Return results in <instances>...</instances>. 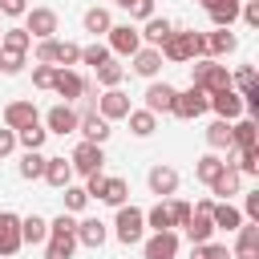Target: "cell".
<instances>
[{
	"mask_svg": "<svg viewBox=\"0 0 259 259\" xmlns=\"http://www.w3.org/2000/svg\"><path fill=\"white\" fill-rule=\"evenodd\" d=\"M162 61H174V65H186V61H198L206 57V32H194V28H174L170 40L158 49Z\"/></svg>",
	"mask_w": 259,
	"mask_h": 259,
	"instance_id": "6da1fadb",
	"label": "cell"
},
{
	"mask_svg": "<svg viewBox=\"0 0 259 259\" xmlns=\"http://www.w3.org/2000/svg\"><path fill=\"white\" fill-rule=\"evenodd\" d=\"M113 239H117L121 247L142 243V239H146V210H142V206H134V202L117 206V219H113Z\"/></svg>",
	"mask_w": 259,
	"mask_h": 259,
	"instance_id": "7a4b0ae2",
	"label": "cell"
},
{
	"mask_svg": "<svg viewBox=\"0 0 259 259\" xmlns=\"http://www.w3.org/2000/svg\"><path fill=\"white\" fill-rule=\"evenodd\" d=\"M85 194L117 210V206H125V198H130V182H125V178H105V174H93V178H85Z\"/></svg>",
	"mask_w": 259,
	"mask_h": 259,
	"instance_id": "3957f363",
	"label": "cell"
},
{
	"mask_svg": "<svg viewBox=\"0 0 259 259\" xmlns=\"http://www.w3.org/2000/svg\"><path fill=\"white\" fill-rule=\"evenodd\" d=\"M190 85H198L206 93H219V89H231V73H227V65H219L210 57H198L190 65Z\"/></svg>",
	"mask_w": 259,
	"mask_h": 259,
	"instance_id": "277c9868",
	"label": "cell"
},
{
	"mask_svg": "<svg viewBox=\"0 0 259 259\" xmlns=\"http://www.w3.org/2000/svg\"><path fill=\"white\" fill-rule=\"evenodd\" d=\"M69 166H73V174H81V178H93V174H101V166H105V146L77 142V150L69 154Z\"/></svg>",
	"mask_w": 259,
	"mask_h": 259,
	"instance_id": "5b68a950",
	"label": "cell"
},
{
	"mask_svg": "<svg viewBox=\"0 0 259 259\" xmlns=\"http://www.w3.org/2000/svg\"><path fill=\"white\" fill-rule=\"evenodd\" d=\"M206 109H210V93L198 89V85H190V89H182V93L174 97V117H182V121H194V117H202Z\"/></svg>",
	"mask_w": 259,
	"mask_h": 259,
	"instance_id": "8992f818",
	"label": "cell"
},
{
	"mask_svg": "<svg viewBox=\"0 0 259 259\" xmlns=\"http://www.w3.org/2000/svg\"><path fill=\"white\" fill-rule=\"evenodd\" d=\"M57 12L53 8H28L24 12V32L32 36V40H53V32H57Z\"/></svg>",
	"mask_w": 259,
	"mask_h": 259,
	"instance_id": "52a82bcc",
	"label": "cell"
},
{
	"mask_svg": "<svg viewBox=\"0 0 259 259\" xmlns=\"http://www.w3.org/2000/svg\"><path fill=\"white\" fill-rule=\"evenodd\" d=\"M142 97H146L142 109H150V113L158 117V113H174V97H178V89H174L170 81H150Z\"/></svg>",
	"mask_w": 259,
	"mask_h": 259,
	"instance_id": "ba28073f",
	"label": "cell"
},
{
	"mask_svg": "<svg viewBox=\"0 0 259 259\" xmlns=\"http://www.w3.org/2000/svg\"><path fill=\"white\" fill-rule=\"evenodd\" d=\"M105 36H109V53H113V57H134V53L142 49V32H138L134 24H113Z\"/></svg>",
	"mask_w": 259,
	"mask_h": 259,
	"instance_id": "9c48e42d",
	"label": "cell"
},
{
	"mask_svg": "<svg viewBox=\"0 0 259 259\" xmlns=\"http://www.w3.org/2000/svg\"><path fill=\"white\" fill-rule=\"evenodd\" d=\"M77 121H81V113H77L73 105H65V101H57V105L45 113V130H49V134H61V138H65V134H77Z\"/></svg>",
	"mask_w": 259,
	"mask_h": 259,
	"instance_id": "30bf717a",
	"label": "cell"
},
{
	"mask_svg": "<svg viewBox=\"0 0 259 259\" xmlns=\"http://www.w3.org/2000/svg\"><path fill=\"white\" fill-rule=\"evenodd\" d=\"M77 134H81V142H93V146H105L109 142V121L97 113V109H85L81 113V121H77Z\"/></svg>",
	"mask_w": 259,
	"mask_h": 259,
	"instance_id": "8fae6325",
	"label": "cell"
},
{
	"mask_svg": "<svg viewBox=\"0 0 259 259\" xmlns=\"http://www.w3.org/2000/svg\"><path fill=\"white\" fill-rule=\"evenodd\" d=\"M93 109H97L105 121H121L134 105H130V93H121V89H105V93L97 97V105H93Z\"/></svg>",
	"mask_w": 259,
	"mask_h": 259,
	"instance_id": "7c38bea8",
	"label": "cell"
},
{
	"mask_svg": "<svg viewBox=\"0 0 259 259\" xmlns=\"http://www.w3.org/2000/svg\"><path fill=\"white\" fill-rule=\"evenodd\" d=\"M142 255L146 259H174L178 255V231H154L142 243Z\"/></svg>",
	"mask_w": 259,
	"mask_h": 259,
	"instance_id": "4fadbf2b",
	"label": "cell"
},
{
	"mask_svg": "<svg viewBox=\"0 0 259 259\" xmlns=\"http://www.w3.org/2000/svg\"><path fill=\"white\" fill-rule=\"evenodd\" d=\"M20 247H24V239H20V214L0 210V255L8 259V255H16Z\"/></svg>",
	"mask_w": 259,
	"mask_h": 259,
	"instance_id": "5bb4252c",
	"label": "cell"
},
{
	"mask_svg": "<svg viewBox=\"0 0 259 259\" xmlns=\"http://www.w3.org/2000/svg\"><path fill=\"white\" fill-rule=\"evenodd\" d=\"M53 93L65 97V105H69L73 97L85 93V77H81L77 69H53Z\"/></svg>",
	"mask_w": 259,
	"mask_h": 259,
	"instance_id": "9a60e30c",
	"label": "cell"
},
{
	"mask_svg": "<svg viewBox=\"0 0 259 259\" xmlns=\"http://www.w3.org/2000/svg\"><path fill=\"white\" fill-rule=\"evenodd\" d=\"M146 182H150V194H158V198L166 202V198H174V190H178V170H174V166H150Z\"/></svg>",
	"mask_w": 259,
	"mask_h": 259,
	"instance_id": "2e32d148",
	"label": "cell"
},
{
	"mask_svg": "<svg viewBox=\"0 0 259 259\" xmlns=\"http://www.w3.org/2000/svg\"><path fill=\"white\" fill-rule=\"evenodd\" d=\"M231 259H259V223H247V219H243V227L235 231V251H231Z\"/></svg>",
	"mask_w": 259,
	"mask_h": 259,
	"instance_id": "e0dca14e",
	"label": "cell"
},
{
	"mask_svg": "<svg viewBox=\"0 0 259 259\" xmlns=\"http://www.w3.org/2000/svg\"><path fill=\"white\" fill-rule=\"evenodd\" d=\"M36 121H40V113H36L32 101H8L4 105V125L8 130H24V125H36Z\"/></svg>",
	"mask_w": 259,
	"mask_h": 259,
	"instance_id": "ac0fdd59",
	"label": "cell"
},
{
	"mask_svg": "<svg viewBox=\"0 0 259 259\" xmlns=\"http://www.w3.org/2000/svg\"><path fill=\"white\" fill-rule=\"evenodd\" d=\"M138 32H142V45H146V49H162V45L170 40L174 24H170L166 16H150V20H146V24L138 28Z\"/></svg>",
	"mask_w": 259,
	"mask_h": 259,
	"instance_id": "d6986e66",
	"label": "cell"
},
{
	"mask_svg": "<svg viewBox=\"0 0 259 259\" xmlns=\"http://www.w3.org/2000/svg\"><path fill=\"white\" fill-rule=\"evenodd\" d=\"M130 69L138 73V77H146V81H158V69H162V53L158 49H138L134 57H130Z\"/></svg>",
	"mask_w": 259,
	"mask_h": 259,
	"instance_id": "ffe728a7",
	"label": "cell"
},
{
	"mask_svg": "<svg viewBox=\"0 0 259 259\" xmlns=\"http://www.w3.org/2000/svg\"><path fill=\"white\" fill-rule=\"evenodd\" d=\"M210 109L223 121H235V117H243V97L235 89H219V93H210Z\"/></svg>",
	"mask_w": 259,
	"mask_h": 259,
	"instance_id": "44dd1931",
	"label": "cell"
},
{
	"mask_svg": "<svg viewBox=\"0 0 259 259\" xmlns=\"http://www.w3.org/2000/svg\"><path fill=\"white\" fill-rule=\"evenodd\" d=\"M198 4L210 12L214 28H231V24L239 20V4H243V0H198Z\"/></svg>",
	"mask_w": 259,
	"mask_h": 259,
	"instance_id": "7402d4cb",
	"label": "cell"
},
{
	"mask_svg": "<svg viewBox=\"0 0 259 259\" xmlns=\"http://www.w3.org/2000/svg\"><path fill=\"white\" fill-rule=\"evenodd\" d=\"M239 186H243V174H239L235 166H223V174L210 182V194H214L219 202H231V198L239 194Z\"/></svg>",
	"mask_w": 259,
	"mask_h": 259,
	"instance_id": "603a6c76",
	"label": "cell"
},
{
	"mask_svg": "<svg viewBox=\"0 0 259 259\" xmlns=\"http://www.w3.org/2000/svg\"><path fill=\"white\" fill-rule=\"evenodd\" d=\"M186 239H190V247L194 243H210L214 239V223H210V214L206 210H190V219H186Z\"/></svg>",
	"mask_w": 259,
	"mask_h": 259,
	"instance_id": "cb8c5ba5",
	"label": "cell"
},
{
	"mask_svg": "<svg viewBox=\"0 0 259 259\" xmlns=\"http://www.w3.org/2000/svg\"><path fill=\"white\" fill-rule=\"evenodd\" d=\"M231 146H239V150L259 146V125H255V117H235V121H231Z\"/></svg>",
	"mask_w": 259,
	"mask_h": 259,
	"instance_id": "d4e9b609",
	"label": "cell"
},
{
	"mask_svg": "<svg viewBox=\"0 0 259 259\" xmlns=\"http://www.w3.org/2000/svg\"><path fill=\"white\" fill-rule=\"evenodd\" d=\"M210 223H214V231H239L243 227V210L235 202H214L210 206Z\"/></svg>",
	"mask_w": 259,
	"mask_h": 259,
	"instance_id": "484cf974",
	"label": "cell"
},
{
	"mask_svg": "<svg viewBox=\"0 0 259 259\" xmlns=\"http://www.w3.org/2000/svg\"><path fill=\"white\" fill-rule=\"evenodd\" d=\"M105 239H109V227H105L101 219H81V223H77V243H81V247H93V251H97Z\"/></svg>",
	"mask_w": 259,
	"mask_h": 259,
	"instance_id": "4316f807",
	"label": "cell"
},
{
	"mask_svg": "<svg viewBox=\"0 0 259 259\" xmlns=\"http://www.w3.org/2000/svg\"><path fill=\"white\" fill-rule=\"evenodd\" d=\"M239 49V36L231 32V28H214V32H206V57L214 61V57H227V53H235Z\"/></svg>",
	"mask_w": 259,
	"mask_h": 259,
	"instance_id": "83f0119b",
	"label": "cell"
},
{
	"mask_svg": "<svg viewBox=\"0 0 259 259\" xmlns=\"http://www.w3.org/2000/svg\"><path fill=\"white\" fill-rule=\"evenodd\" d=\"M49 186H57V190H65L69 182H73V166H69V158H45V174H40Z\"/></svg>",
	"mask_w": 259,
	"mask_h": 259,
	"instance_id": "f1b7e54d",
	"label": "cell"
},
{
	"mask_svg": "<svg viewBox=\"0 0 259 259\" xmlns=\"http://www.w3.org/2000/svg\"><path fill=\"white\" fill-rule=\"evenodd\" d=\"M77 235H49L45 239V259H73Z\"/></svg>",
	"mask_w": 259,
	"mask_h": 259,
	"instance_id": "f546056e",
	"label": "cell"
},
{
	"mask_svg": "<svg viewBox=\"0 0 259 259\" xmlns=\"http://www.w3.org/2000/svg\"><path fill=\"white\" fill-rule=\"evenodd\" d=\"M125 121H130V134H134V138H150V134L158 130V117H154L150 109H130Z\"/></svg>",
	"mask_w": 259,
	"mask_h": 259,
	"instance_id": "4dcf8cb0",
	"label": "cell"
},
{
	"mask_svg": "<svg viewBox=\"0 0 259 259\" xmlns=\"http://www.w3.org/2000/svg\"><path fill=\"white\" fill-rule=\"evenodd\" d=\"M223 166H227V162H223V158H219V154H214V150H210V154H202V158H198V162H194V178H198V182H206V186H210V182H214V178H219V174H223Z\"/></svg>",
	"mask_w": 259,
	"mask_h": 259,
	"instance_id": "1f68e13d",
	"label": "cell"
},
{
	"mask_svg": "<svg viewBox=\"0 0 259 259\" xmlns=\"http://www.w3.org/2000/svg\"><path fill=\"white\" fill-rule=\"evenodd\" d=\"M20 239L24 243H45L49 239V219H40V214H28V219H20Z\"/></svg>",
	"mask_w": 259,
	"mask_h": 259,
	"instance_id": "d6a6232c",
	"label": "cell"
},
{
	"mask_svg": "<svg viewBox=\"0 0 259 259\" xmlns=\"http://www.w3.org/2000/svg\"><path fill=\"white\" fill-rule=\"evenodd\" d=\"M206 146H210V150H231V121L214 117V121L206 125Z\"/></svg>",
	"mask_w": 259,
	"mask_h": 259,
	"instance_id": "836d02e7",
	"label": "cell"
},
{
	"mask_svg": "<svg viewBox=\"0 0 259 259\" xmlns=\"http://www.w3.org/2000/svg\"><path fill=\"white\" fill-rule=\"evenodd\" d=\"M93 73H97V85H105V89H117V85H121V77H125V65H117V61L109 57V61H105V65H97Z\"/></svg>",
	"mask_w": 259,
	"mask_h": 259,
	"instance_id": "e575fe53",
	"label": "cell"
},
{
	"mask_svg": "<svg viewBox=\"0 0 259 259\" xmlns=\"http://www.w3.org/2000/svg\"><path fill=\"white\" fill-rule=\"evenodd\" d=\"M146 227H150V231H174V219H170V206H166L162 198H158V202H154V206L146 210Z\"/></svg>",
	"mask_w": 259,
	"mask_h": 259,
	"instance_id": "d590c367",
	"label": "cell"
},
{
	"mask_svg": "<svg viewBox=\"0 0 259 259\" xmlns=\"http://www.w3.org/2000/svg\"><path fill=\"white\" fill-rule=\"evenodd\" d=\"M81 24H85V32H109L113 28V20H109V8H89L85 16H81Z\"/></svg>",
	"mask_w": 259,
	"mask_h": 259,
	"instance_id": "8d00e7d4",
	"label": "cell"
},
{
	"mask_svg": "<svg viewBox=\"0 0 259 259\" xmlns=\"http://www.w3.org/2000/svg\"><path fill=\"white\" fill-rule=\"evenodd\" d=\"M0 49H8V53H28V49H32V36H28L24 28H4Z\"/></svg>",
	"mask_w": 259,
	"mask_h": 259,
	"instance_id": "74e56055",
	"label": "cell"
},
{
	"mask_svg": "<svg viewBox=\"0 0 259 259\" xmlns=\"http://www.w3.org/2000/svg\"><path fill=\"white\" fill-rule=\"evenodd\" d=\"M45 138H49V130L36 121V125H24V130H16V146H24V150H40L45 146Z\"/></svg>",
	"mask_w": 259,
	"mask_h": 259,
	"instance_id": "f35d334b",
	"label": "cell"
},
{
	"mask_svg": "<svg viewBox=\"0 0 259 259\" xmlns=\"http://www.w3.org/2000/svg\"><path fill=\"white\" fill-rule=\"evenodd\" d=\"M45 174V154L40 150H24V158H20V178H40Z\"/></svg>",
	"mask_w": 259,
	"mask_h": 259,
	"instance_id": "ab89813d",
	"label": "cell"
},
{
	"mask_svg": "<svg viewBox=\"0 0 259 259\" xmlns=\"http://www.w3.org/2000/svg\"><path fill=\"white\" fill-rule=\"evenodd\" d=\"M89 206V194H85V186H65V214H81Z\"/></svg>",
	"mask_w": 259,
	"mask_h": 259,
	"instance_id": "60d3db41",
	"label": "cell"
},
{
	"mask_svg": "<svg viewBox=\"0 0 259 259\" xmlns=\"http://www.w3.org/2000/svg\"><path fill=\"white\" fill-rule=\"evenodd\" d=\"M190 259H231V251H227V243H194L190 247Z\"/></svg>",
	"mask_w": 259,
	"mask_h": 259,
	"instance_id": "b9f144b4",
	"label": "cell"
},
{
	"mask_svg": "<svg viewBox=\"0 0 259 259\" xmlns=\"http://www.w3.org/2000/svg\"><path fill=\"white\" fill-rule=\"evenodd\" d=\"M227 166H235L239 174H259V146L239 150V162H227Z\"/></svg>",
	"mask_w": 259,
	"mask_h": 259,
	"instance_id": "7bdbcfd3",
	"label": "cell"
},
{
	"mask_svg": "<svg viewBox=\"0 0 259 259\" xmlns=\"http://www.w3.org/2000/svg\"><path fill=\"white\" fill-rule=\"evenodd\" d=\"M109 57H113V53H109V45H97V40H93L89 49H81V61H85L89 69H97V65H105Z\"/></svg>",
	"mask_w": 259,
	"mask_h": 259,
	"instance_id": "ee69618b",
	"label": "cell"
},
{
	"mask_svg": "<svg viewBox=\"0 0 259 259\" xmlns=\"http://www.w3.org/2000/svg\"><path fill=\"white\" fill-rule=\"evenodd\" d=\"M24 69V53H8V49H0V73L4 77H16Z\"/></svg>",
	"mask_w": 259,
	"mask_h": 259,
	"instance_id": "f6af8a7d",
	"label": "cell"
},
{
	"mask_svg": "<svg viewBox=\"0 0 259 259\" xmlns=\"http://www.w3.org/2000/svg\"><path fill=\"white\" fill-rule=\"evenodd\" d=\"M251 85H255V69H251V65H243V69L231 73V89H235V93H247Z\"/></svg>",
	"mask_w": 259,
	"mask_h": 259,
	"instance_id": "bcb514c9",
	"label": "cell"
},
{
	"mask_svg": "<svg viewBox=\"0 0 259 259\" xmlns=\"http://www.w3.org/2000/svg\"><path fill=\"white\" fill-rule=\"evenodd\" d=\"M49 235H77V219L61 210V214H57V219L49 223Z\"/></svg>",
	"mask_w": 259,
	"mask_h": 259,
	"instance_id": "7dc6e473",
	"label": "cell"
},
{
	"mask_svg": "<svg viewBox=\"0 0 259 259\" xmlns=\"http://www.w3.org/2000/svg\"><path fill=\"white\" fill-rule=\"evenodd\" d=\"M166 206H170V219H174V227H186V219H190V210H194V206H190V202H182V198H170Z\"/></svg>",
	"mask_w": 259,
	"mask_h": 259,
	"instance_id": "c3c4849f",
	"label": "cell"
},
{
	"mask_svg": "<svg viewBox=\"0 0 259 259\" xmlns=\"http://www.w3.org/2000/svg\"><path fill=\"white\" fill-rule=\"evenodd\" d=\"M239 16H243V24L259 28V0H243V4H239Z\"/></svg>",
	"mask_w": 259,
	"mask_h": 259,
	"instance_id": "681fc988",
	"label": "cell"
},
{
	"mask_svg": "<svg viewBox=\"0 0 259 259\" xmlns=\"http://www.w3.org/2000/svg\"><path fill=\"white\" fill-rule=\"evenodd\" d=\"M32 85L36 89H53V65H32Z\"/></svg>",
	"mask_w": 259,
	"mask_h": 259,
	"instance_id": "f907efd6",
	"label": "cell"
},
{
	"mask_svg": "<svg viewBox=\"0 0 259 259\" xmlns=\"http://www.w3.org/2000/svg\"><path fill=\"white\" fill-rule=\"evenodd\" d=\"M243 219H247V223H259V190H251V194L243 198Z\"/></svg>",
	"mask_w": 259,
	"mask_h": 259,
	"instance_id": "816d5d0a",
	"label": "cell"
},
{
	"mask_svg": "<svg viewBox=\"0 0 259 259\" xmlns=\"http://www.w3.org/2000/svg\"><path fill=\"white\" fill-rule=\"evenodd\" d=\"M130 16H134V20H142V24H146V20H150V16H154V0H134V4H130Z\"/></svg>",
	"mask_w": 259,
	"mask_h": 259,
	"instance_id": "f5cc1de1",
	"label": "cell"
},
{
	"mask_svg": "<svg viewBox=\"0 0 259 259\" xmlns=\"http://www.w3.org/2000/svg\"><path fill=\"white\" fill-rule=\"evenodd\" d=\"M0 12L4 16H24L28 12V0H0Z\"/></svg>",
	"mask_w": 259,
	"mask_h": 259,
	"instance_id": "db71d44e",
	"label": "cell"
},
{
	"mask_svg": "<svg viewBox=\"0 0 259 259\" xmlns=\"http://www.w3.org/2000/svg\"><path fill=\"white\" fill-rule=\"evenodd\" d=\"M12 150H16V130L4 125V130H0V158H8Z\"/></svg>",
	"mask_w": 259,
	"mask_h": 259,
	"instance_id": "11a10c76",
	"label": "cell"
},
{
	"mask_svg": "<svg viewBox=\"0 0 259 259\" xmlns=\"http://www.w3.org/2000/svg\"><path fill=\"white\" fill-rule=\"evenodd\" d=\"M117 4H121V8H125V12H130V4H134V0H117Z\"/></svg>",
	"mask_w": 259,
	"mask_h": 259,
	"instance_id": "9f6ffc18",
	"label": "cell"
},
{
	"mask_svg": "<svg viewBox=\"0 0 259 259\" xmlns=\"http://www.w3.org/2000/svg\"><path fill=\"white\" fill-rule=\"evenodd\" d=\"M0 36H4V24H0Z\"/></svg>",
	"mask_w": 259,
	"mask_h": 259,
	"instance_id": "6f0895ef",
	"label": "cell"
}]
</instances>
